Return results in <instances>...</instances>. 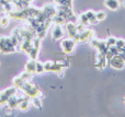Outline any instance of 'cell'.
<instances>
[{"label": "cell", "instance_id": "1", "mask_svg": "<svg viewBox=\"0 0 125 117\" xmlns=\"http://www.w3.org/2000/svg\"><path fill=\"white\" fill-rule=\"evenodd\" d=\"M20 90L21 91H23L24 93H25L26 96H29V98H41L42 96V93L41 91H40L39 89H37V87L35 84H33L31 81H24V83L22 84V87L20 88Z\"/></svg>", "mask_w": 125, "mask_h": 117}, {"label": "cell", "instance_id": "2", "mask_svg": "<svg viewBox=\"0 0 125 117\" xmlns=\"http://www.w3.org/2000/svg\"><path fill=\"white\" fill-rule=\"evenodd\" d=\"M76 44H77V42H76L73 38H71V37L66 38V39H62V43H61L62 50L65 53V54H71L76 47Z\"/></svg>", "mask_w": 125, "mask_h": 117}, {"label": "cell", "instance_id": "3", "mask_svg": "<svg viewBox=\"0 0 125 117\" xmlns=\"http://www.w3.org/2000/svg\"><path fill=\"white\" fill-rule=\"evenodd\" d=\"M109 63H110V66L112 68H114V69H116V70H120V69H123L124 68L125 59L120 54H117V55H115V56H113L112 58L109 60Z\"/></svg>", "mask_w": 125, "mask_h": 117}, {"label": "cell", "instance_id": "4", "mask_svg": "<svg viewBox=\"0 0 125 117\" xmlns=\"http://www.w3.org/2000/svg\"><path fill=\"white\" fill-rule=\"evenodd\" d=\"M26 96H23V98H17L15 95H12L10 96V98L8 99V102H7V104H8V107L11 109H14L17 108V107H19V104L21 103L22 100H24Z\"/></svg>", "mask_w": 125, "mask_h": 117}, {"label": "cell", "instance_id": "5", "mask_svg": "<svg viewBox=\"0 0 125 117\" xmlns=\"http://www.w3.org/2000/svg\"><path fill=\"white\" fill-rule=\"evenodd\" d=\"M93 37V31L90 28H84L81 33H79V42L90 41Z\"/></svg>", "mask_w": 125, "mask_h": 117}, {"label": "cell", "instance_id": "6", "mask_svg": "<svg viewBox=\"0 0 125 117\" xmlns=\"http://www.w3.org/2000/svg\"><path fill=\"white\" fill-rule=\"evenodd\" d=\"M15 48H10L7 47V37L6 36H1L0 37V52L3 54H8V53H13L15 52Z\"/></svg>", "mask_w": 125, "mask_h": 117}, {"label": "cell", "instance_id": "7", "mask_svg": "<svg viewBox=\"0 0 125 117\" xmlns=\"http://www.w3.org/2000/svg\"><path fill=\"white\" fill-rule=\"evenodd\" d=\"M66 31H67V33H68V36L71 37V38H75L76 35L78 34L76 24L73 23V22H70V21H68L66 23Z\"/></svg>", "mask_w": 125, "mask_h": 117}, {"label": "cell", "instance_id": "8", "mask_svg": "<svg viewBox=\"0 0 125 117\" xmlns=\"http://www.w3.org/2000/svg\"><path fill=\"white\" fill-rule=\"evenodd\" d=\"M108 59H106V56L103 54H99L97 57V63H95V67L98 69H104L108 65Z\"/></svg>", "mask_w": 125, "mask_h": 117}, {"label": "cell", "instance_id": "9", "mask_svg": "<svg viewBox=\"0 0 125 117\" xmlns=\"http://www.w3.org/2000/svg\"><path fill=\"white\" fill-rule=\"evenodd\" d=\"M52 36L55 41H58L61 39L62 36H64V31L62 28V25H58V24H55L54 28L52 31Z\"/></svg>", "mask_w": 125, "mask_h": 117}, {"label": "cell", "instance_id": "10", "mask_svg": "<svg viewBox=\"0 0 125 117\" xmlns=\"http://www.w3.org/2000/svg\"><path fill=\"white\" fill-rule=\"evenodd\" d=\"M35 66H36L35 59H30V60L25 63L24 69H25V71H28V72H30L31 74H33V73H35Z\"/></svg>", "mask_w": 125, "mask_h": 117}, {"label": "cell", "instance_id": "11", "mask_svg": "<svg viewBox=\"0 0 125 117\" xmlns=\"http://www.w3.org/2000/svg\"><path fill=\"white\" fill-rule=\"evenodd\" d=\"M106 8L111 9V10H117L120 8V1L119 0H105L104 1Z\"/></svg>", "mask_w": 125, "mask_h": 117}, {"label": "cell", "instance_id": "12", "mask_svg": "<svg viewBox=\"0 0 125 117\" xmlns=\"http://www.w3.org/2000/svg\"><path fill=\"white\" fill-rule=\"evenodd\" d=\"M29 108H30V101H29V96H26L19 104V109L22 112H26V111H29Z\"/></svg>", "mask_w": 125, "mask_h": 117}, {"label": "cell", "instance_id": "13", "mask_svg": "<svg viewBox=\"0 0 125 117\" xmlns=\"http://www.w3.org/2000/svg\"><path fill=\"white\" fill-rule=\"evenodd\" d=\"M24 81H25V80H23V79H22L20 76H18V77H15V78H13L12 85H13V87H15L17 89H20V88L22 87V84L24 83Z\"/></svg>", "mask_w": 125, "mask_h": 117}, {"label": "cell", "instance_id": "14", "mask_svg": "<svg viewBox=\"0 0 125 117\" xmlns=\"http://www.w3.org/2000/svg\"><path fill=\"white\" fill-rule=\"evenodd\" d=\"M53 22H54L55 24H58V25H64V24L67 23V20L65 19V18L61 17V15L55 14L54 18H53Z\"/></svg>", "mask_w": 125, "mask_h": 117}, {"label": "cell", "instance_id": "15", "mask_svg": "<svg viewBox=\"0 0 125 117\" xmlns=\"http://www.w3.org/2000/svg\"><path fill=\"white\" fill-rule=\"evenodd\" d=\"M86 15H87V17H88L89 22H90L91 24H93V23H97V22H98L97 18H95V12H93V11H91V10L87 11V12H86Z\"/></svg>", "mask_w": 125, "mask_h": 117}, {"label": "cell", "instance_id": "16", "mask_svg": "<svg viewBox=\"0 0 125 117\" xmlns=\"http://www.w3.org/2000/svg\"><path fill=\"white\" fill-rule=\"evenodd\" d=\"M78 21H79V23L80 24H82V25H88L90 22H89V19H88V17L86 15V13H81V14L79 15V19H78Z\"/></svg>", "mask_w": 125, "mask_h": 117}, {"label": "cell", "instance_id": "17", "mask_svg": "<svg viewBox=\"0 0 125 117\" xmlns=\"http://www.w3.org/2000/svg\"><path fill=\"white\" fill-rule=\"evenodd\" d=\"M10 23V17H1L0 18V26L1 27H7Z\"/></svg>", "mask_w": 125, "mask_h": 117}, {"label": "cell", "instance_id": "18", "mask_svg": "<svg viewBox=\"0 0 125 117\" xmlns=\"http://www.w3.org/2000/svg\"><path fill=\"white\" fill-rule=\"evenodd\" d=\"M45 71V69H44V63H40V61H36V66H35V73H43V72Z\"/></svg>", "mask_w": 125, "mask_h": 117}, {"label": "cell", "instance_id": "19", "mask_svg": "<svg viewBox=\"0 0 125 117\" xmlns=\"http://www.w3.org/2000/svg\"><path fill=\"white\" fill-rule=\"evenodd\" d=\"M39 48H35V47H32V49L30 50V53H29V56H30L31 59H36L37 57V54H39Z\"/></svg>", "mask_w": 125, "mask_h": 117}, {"label": "cell", "instance_id": "20", "mask_svg": "<svg viewBox=\"0 0 125 117\" xmlns=\"http://www.w3.org/2000/svg\"><path fill=\"white\" fill-rule=\"evenodd\" d=\"M115 46H116V48L119 49V52L121 53L122 50H123V48L125 47V41H124V39H117Z\"/></svg>", "mask_w": 125, "mask_h": 117}, {"label": "cell", "instance_id": "21", "mask_svg": "<svg viewBox=\"0 0 125 117\" xmlns=\"http://www.w3.org/2000/svg\"><path fill=\"white\" fill-rule=\"evenodd\" d=\"M32 104L34 105L37 108L42 107V102H41V98H32Z\"/></svg>", "mask_w": 125, "mask_h": 117}, {"label": "cell", "instance_id": "22", "mask_svg": "<svg viewBox=\"0 0 125 117\" xmlns=\"http://www.w3.org/2000/svg\"><path fill=\"white\" fill-rule=\"evenodd\" d=\"M20 77H21L23 80H25V81H30L31 79H32V74L30 73V72H28V71H24V72H22L21 74H19Z\"/></svg>", "mask_w": 125, "mask_h": 117}, {"label": "cell", "instance_id": "23", "mask_svg": "<svg viewBox=\"0 0 125 117\" xmlns=\"http://www.w3.org/2000/svg\"><path fill=\"white\" fill-rule=\"evenodd\" d=\"M116 41H117V39L115 38V37L110 36V37H109V38L105 41V43H106V45H108L109 47H111V46H114L115 44H116Z\"/></svg>", "mask_w": 125, "mask_h": 117}, {"label": "cell", "instance_id": "24", "mask_svg": "<svg viewBox=\"0 0 125 117\" xmlns=\"http://www.w3.org/2000/svg\"><path fill=\"white\" fill-rule=\"evenodd\" d=\"M106 17L105 12H103V11H98V12H95V18H97L98 21H102V20H104Z\"/></svg>", "mask_w": 125, "mask_h": 117}, {"label": "cell", "instance_id": "25", "mask_svg": "<svg viewBox=\"0 0 125 117\" xmlns=\"http://www.w3.org/2000/svg\"><path fill=\"white\" fill-rule=\"evenodd\" d=\"M52 65H53V61H46V63H44V69H45V71H51Z\"/></svg>", "mask_w": 125, "mask_h": 117}, {"label": "cell", "instance_id": "26", "mask_svg": "<svg viewBox=\"0 0 125 117\" xmlns=\"http://www.w3.org/2000/svg\"><path fill=\"white\" fill-rule=\"evenodd\" d=\"M121 53H122V54H124V56H125V47L123 48V50H122V52H121Z\"/></svg>", "mask_w": 125, "mask_h": 117}, {"label": "cell", "instance_id": "27", "mask_svg": "<svg viewBox=\"0 0 125 117\" xmlns=\"http://www.w3.org/2000/svg\"><path fill=\"white\" fill-rule=\"evenodd\" d=\"M24 1H26V2H28V3H29V2H31V1H32V0H24Z\"/></svg>", "mask_w": 125, "mask_h": 117}, {"label": "cell", "instance_id": "28", "mask_svg": "<svg viewBox=\"0 0 125 117\" xmlns=\"http://www.w3.org/2000/svg\"><path fill=\"white\" fill-rule=\"evenodd\" d=\"M124 6H125V0H124Z\"/></svg>", "mask_w": 125, "mask_h": 117}, {"label": "cell", "instance_id": "29", "mask_svg": "<svg viewBox=\"0 0 125 117\" xmlns=\"http://www.w3.org/2000/svg\"><path fill=\"white\" fill-rule=\"evenodd\" d=\"M0 92H1V91H0Z\"/></svg>", "mask_w": 125, "mask_h": 117}]
</instances>
